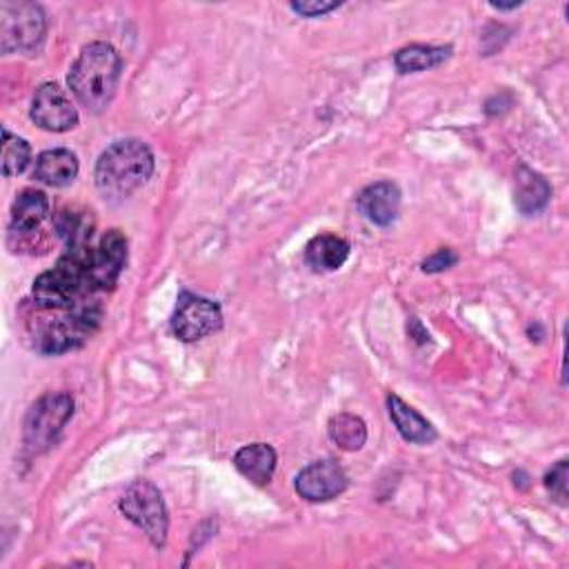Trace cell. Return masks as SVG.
I'll return each instance as SVG.
<instances>
[{"instance_id":"3957f363","label":"cell","mask_w":569,"mask_h":569,"mask_svg":"<svg viewBox=\"0 0 569 569\" xmlns=\"http://www.w3.org/2000/svg\"><path fill=\"white\" fill-rule=\"evenodd\" d=\"M87 247H70L59 265L36 279L32 296L40 309H72L85 302L94 289Z\"/></svg>"},{"instance_id":"44dd1931","label":"cell","mask_w":569,"mask_h":569,"mask_svg":"<svg viewBox=\"0 0 569 569\" xmlns=\"http://www.w3.org/2000/svg\"><path fill=\"white\" fill-rule=\"evenodd\" d=\"M32 161V147L25 138L14 136L10 129H3V174L18 176L27 170Z\"/></svg>"},{"instance_id":"e0dca14e","label":"cell","mask_w":569,"mask_h":569,"mask_svg":"<svg viewBox=\"0 0 569 569\" xmlns=\"http://www.w3.org/2000/svg\"><path fill=\"white\" fill-rule=\"evenodd\" d=\"M49 217V198L40 189H25L12 205V232L32 234Z\"/></svg>"},{"instance_id":"cb8c5ba5","label":"cell","mask_w":569,"mask_h":569,"mask_svg":"<svg viewBox=\"0 0 569 569\" xmlns=\"http://www.w3.org/2000/svg\"><path fill=\"white\" fill-rule=\"evenodd\" d=\"M456 263H458V256L445 247V249H438L432 258H428V261L423 263V272H428V274L445 272V270L454 268Z\"/></svg>"},{"instance_id":"8fae6325","label":"cell","mask_w":569,"mask_h":569,"mask_svg":"<svg viewBox=\"0 0 569 569\" xmlns=\"http://www.w3.org/2000/svg\"><path fill=\"white\" fill-rule=\"evenodd\" d=\"M296 494L309 503H325L347 490V474L332 458L307 465L296 477Z\"/></svg>"},{"instance_id":"8992f818","label":"cell","mask_w":569,"mask_h":569,"mask_svg":"<svg viewBox=\"0 0 569 569\" xmlns=\"http://www.w3.org/2000/svg\"><path fill=\"white\" fill-rule=\"evenodd\" d=\"M119 507L136 528L147 534L153 547H165L170 519L163 494L157 485L149 481H134L121 496Z\"/></svg>"},{"instance_id":"ac0fdd59","label":"cell","mask_w":569,"mask_h":569,"mask_svg":"<svg viewBox=\"0 0 569 569\" xmlns=\"http://www.w3.org/2000/svg\"><path fill=\"white\" fill-rule=\"evenodd\" d=\"M549 196H552V187L541 174L528 168H519V172H516L514 202L525 217H534L543 212L545 205L549 202Z\"/></svg>"},{"instance_id":"5b68a950","label":"cell","mask_w":569,"mask_h":569,"mask_svg":"<svg viewBox=\"0 0 569 569\" xmlns=\"http://www.w3.org/2000/svg\"><path fill=\"white\" fill-rule=\"evenodd\" d=\"M74 417V398L67 392H49L40 396L25 417V447L42 454L57 443L67 421Z\"/></svg>"},{"instance_id":"277c9868","label":"cell","mask_w":569,"mask_h":569,"mask_svg":"<svg viewBox=\"0 0 569 569\" xmlns=\"http://www.w3.org/2000/svg\"><path fill=\"white\" fill-rule=\"evenodd\" d=\"M100 307L96 300H85L72 309H63V314L45 319L36 332V349L42 354H65L81 347L100 323Z\"/></svg>"},{"instance_id":"603a6c76","label":"cell","mask_w":569,"mask_h":569,"mask_svg":"<svg viewBox=\"0 0 569 569\" xmlns=\"http://www.w3.org/2000/svg\"><path fill=\"white\" fill-rule=\"evenodd\" d=\"M341 5L343 3H327V0H309V3H292V10L300 16L317 18V16H323V14L338 10Z\"/></svg>"},{"instance_id":"30bf717a","label":"cell","mask_w":569,"mask_h":569,"mask_svg":"<svg viewBox=\"0 0 569 569\" xmlns=\"http://www.w3.org/2000/svg\"><path fill=\"white\" fill-rule=\"evenodd\" d=\"M127 263V236L121 230L102 234L89 256V276L94 289H112Z\"/></svg>"},{"instance_id":"7a4b0ae2","label":"cell","mask_w":569,"mask_h":569,"mask_svg":"<svg viewBox=\"0 0 569 569\" xmlns=\"http://www.w3.org/2000/svg\"><path fill=\"white\" fill-rule=\"evenodd\" d=\"M151 174L153 153L143 140H116L96 163V187L106 198L123 200L140 189Z\"/></svg>"},{"instance_id":"52a82bcc","label":"cell","mask_w":569,"mask_h":569,"mask_svg":"<svg viewBox=\"0 0 569 569\" xmlns=\"http://www.w3.org/2000/svg\"><path fill=\"white\" fill-rule=\"evenodd\" d=\"M47 34V18L36 3H0V49L34 54Z\"/></svg>"},{"instance_id":"7c38bea8","label":"cell","mask_w":569,"mask_h":569,"mask_svg":"<svg viewBox=\"0 0 569 569\" xmlns=\"http://www.w3.org/2000/svg\"><path fill=\"white\" fill-rule=\"evenodd\" d=\"M358 212L370 223L387 227L398 219L400 212V189L389 181H379L358 194Z\"/></svg>"},{"instance_id":"7402d4cb","label":"cell","mask_w":569,"mask_h":569,"mask_svg":"<svg viewBox=\"0 0 569 569\" xmlns=\"http://www.w3.org/2000/svg\"><path fill=\"white\" fill-rule=\"evenodd\" d=\"M545 487L560 505H567V460H560L545 477Z\"/></svg>"},{"instance_id":"d6986e66","label":"cell","mask_w":569,"mask_h":569,"mask_svg":"<svg viewBox=\"0 0 569 569\" xmlns=\"http://www.w3.org/2000/svg\"><path fill=\"white\" fill-rule=\"evenodd\" d=\"M452 57L449 47H432V45H409L396 51L394 63L400 74H417L432 67H438Z\"/></svg>"},{"instance_id":"2e32d148","label":"cell","mask_w":569,"mask_h":569,"mask_svg":"<svg viewBox=\"0 0 569 569\" xmlns=\"http://www.w3.org/2000/svg\"><path fill=\"white\" fill-rule=\"evenodd\" d=\"M349 256V243L334 234H321L305 247V261L317 272H336L345 265Z\"/></svg>"},{"instance_id":"9c48e42d","label":"cell","mask_w":569,"mask_h":569,"mask_svg":"<svg viewBox=\"0 0 569 569\" xmlns=\"http://www.w3.org/2000/svg\"><path fill=\"white\" fill-rule=\"evenodd\" d=\"M32 121L47 132L63 134L78 125L72 98L57 83H42L32 100Z\"/></svg>"},{"instance_id":"ffe728a7","label":"cell","mask_w":569,"mask_h":569,"mask_svg":"<svg viewBox=\"0 0 569 569\" xmlns=\"http://www.w3.org/2000/svg\"><path fill=\"white\" fill-rule=\"evenodd\" d=\"M330 438L343 452H358L368 441V428L363 419L354 417V413H338L330 421Z\"/></svg>"},{"instance_id":"4fadbf2b","label":"cell","mask_w":569,"mask_h":569,"mask_svg":"<svg viewBox=\"0 0 569 569\" xmlns=\"http://www.w3.org/2000/svg\"><path fill=\"white\" fill-rule=\"evenodd\" d=\"M78 176V159L70 149H47L36 159L34 178L49 187H67Z\"/></svg>"},{"instance_id":"6da1fadb","label":"cell","mask_w":569,"mask_h":569,"mask_svg":"<svg viewBox=\"0 0 569 569\" xmlns=\"http://www.w3.org/2000/svg\"><path fill=\"white\" fill-rule=\"evenodd\" d=\"M123 72L119 51L108 42L83 47L70 72V89L89 112H102L114 100Z\"/></svg>"},{"instance_id":"ba28073f","label":"cell","mask_w":569,"mask_h":569,"mask_svg":"<svg viewBox=\"0 0 569 569\" xmlns=\"http://www.w3.org/2000/svg\"><path fill=\"white\" fill-rule=\"evenodd\" d=\"M223 327V312L219 302L196 296L191 292H181L176 312L172 317V332L185 343L212 336Z\"/></svg>"},{"instance_id":"5bb4252c","label":"cell","mask_w":569,"mask_h":569,"mask_svg":"<svg viewBox=\"0 0 569 569\" xmlns=\"http://www.w3.org/2000/svg\"><path fill=\"white\" fill-rule=\"evenodd\" d=\"M387 407H389V419L396 425L398 434L407 443H417V445H430L436 441V430L428 419H423L421 413L409 407L403 398L396 394L387 396Z\"/></svg>"},{"instance_id":"9a60e30c","label":"cell","mask_w":569,"mask_h":569,"mask_svg":"<svg viewBox=\"0 0 569 569\" xmlns=\"http://www.w3.org/2000/svg\"><path fill=\"white\" fill-rule=\"evenodd\" d=\"M276 452L272 445L253 443L236 452L234 465L236 470L256 485H268L276 470Z\"/></svg>"}]
</instances>
